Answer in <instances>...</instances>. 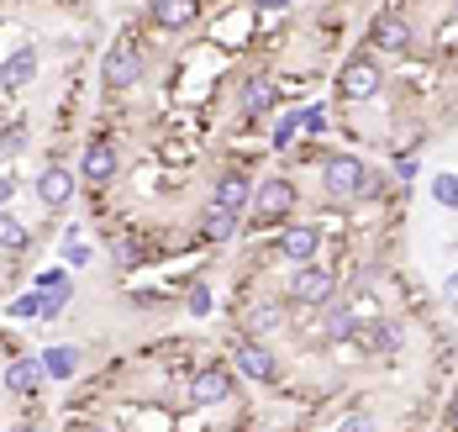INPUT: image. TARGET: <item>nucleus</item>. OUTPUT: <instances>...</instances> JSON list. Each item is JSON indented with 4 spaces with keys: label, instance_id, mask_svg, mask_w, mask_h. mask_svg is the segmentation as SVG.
<instances>
[{
    "label": "nucleus",
    "instance_id": "1",
    "mask_svg": "<svg viewBox=\"0 0 458 432\" xmlns=\"http://www.w3.org/2000/svg\"><path fill=\"white\" fill-rule=\"evenodd\" d=\"M369 185V164L359 153H332L327 164H321V191L337 195V200H359Z\"/></svg>",
    "mask_w": 458,
    "mask_h": 432
},
{
    "label": "nucleus",
    "instance_id": "2",
    "mask_svg": "<svg viewBox=\"0 0 458 432\" xmlns=\"http://www.w3.org/2000/svg\"><path fill=\"white\" fill-rule=\"evenodd\" d=\"M379 85H385V69H379V53H353L348 64H343V74H337V96L343 100H374L379 96Z\"/></svg>",
    "mask_w": 458,
    "mask_h": 432
},
{
    "label": "nucleus",
    "instance_id": "3",
    "mask_svg": "<svg viewBox=\"0 0 458 432\" xmlns=\"http://www.w3.org/2000/svg\"><path fill=\"white\" fill-rule=\"evenodd\" d=\"M290 301L295 306H327L332 295H337V280L321 269V264H295V275H290Z\"/></svg>",
    "mask_w": 458,
    "mask_h": 432
},
{
    "label": "nucleus",
    "instance_id": "4",
    "mask_svg": "<svg viewBox=\"0 0 458 432\" xmlns=\"http://www.w3.org/2000/svg\"><path fill=\"white\" fill-rule=\"evenodd\" d=\"M232 364H237V375H242V380H259V385H275L279 380V359L259 343V337H242V343H237V353H232Z\"/></svg>",
    "mask_w": 458,
    "mask_h": 432
},
{
    "label": "nucleus",
    "instance_id": "5",
    "mask_svg": "<svg viewBox=\"0 0 458 432\" xmlns=\"http://www.w3.org/2000/svg\"><path fill=\"white\" fill-rule=\"evenodd\" d=\"M100 80L111 85V90H132L142 80V58L132 43H116V48H106V58H100Z\"/></svg>",
    "mask_w": 458,
    "mask_h": 432
},
{
    "label": "nucleus",
    "instance_id": "6",
    "mask_svg": "<svg viewBox=\"0 0 458 432\" xmlns=\"http://www.w3.org/2000/svg\"><path fill=\"white\" fill-rule=\"evenodd\" d=\"M290 211H295V180L275 174V180H264V185L253 191V216H259V222H279V216H290Z\"/></svg>",
    "mask_w": 458,
    "mask_h": 432
},
{
    "label": "nucleus",
    "instance_id": "7",
    "mask_svg": "<svg viewBox=\"0 0 458 432\" xmlns=\"http://www.w3.org/2000/svg\"><path fill=\"white\" fill-rule=\"evenodd\" d=\"M369 48L374 53H406L411 48V21L401 11H379L369 27Z\"/></svg>",
    "mask_w": 458,
    "mask_h": 432
},
{
    "label": "nucleus",
    "instance_id": "8",
    "mask_svg": "<svg viewBox=\"0 0 458 432\" xmlns=\"http://www.w3.org/2000/svg\"><path fill=\"white\" fill-rule=\"evenodd\" d=\"M74 191H80V174L64 169V164H47L43 174H38V200H43L47 211H64L74 200Z\"/></svg>",
    "mask_w": 458,
    "mask_h": 432
},
{
    "label": "nucleus",
    "instance_id": "9",
    "mask_svg": "<svg viewBox=\"0 0 458 432\" xmlns=\"http://www.w3.org/2000/svg\"><path fill=\"white\" fill-rule=\"evenodd\" d=\"M232 375L222 369V364H206V369H195V380H190V401L195 406H222V401H232Z\"/></svg>",
    "mask_w": 458,
    "mask_h": 432
},
{
    "label": "nucleus",
    "instance_id": "10",
    "mask_svg": "<svg viewBox=\"0 0 458 432\" xmlns=\"http://www.w3.org/2000/svg\"><path fill=\"white\" fill-rule=\"evenodd\" d=\"M116 169H122V153L111 143H90L80 153V180H85V185H111Z\"/></svg>",
    "mask_w": 458,
    "mask_h": 432
},
{
    "label": "nucleus",
    "instance_id": "11",
    "mask_svg": "<svg viewBox=\"0 0 458 432\" xmlns=\"http://www.w3.org/2000/svg\"><path fill=\"white\" fill-rule=\"evenodd\" d=\"M148 21L164 27V32H190L200 21V0H153L148 5Z\"/></svg>",
    "mask_w": 458,
    "mask_h": 432
},
{
    "label": "nucleus",
    "instance_id": "12",
    "mask_svg": "<svg viewBox=\"0 0 458 432\" xmlns=\"http://www.w3.org/2000/svg\"><path fill=\"white\" fill-rule=\"evenodd\" d=\"M38 69H43L38 48H16L5 64H0V85H5V90H27V85L38 80Z\"/></svg>",
    "mask_w": 458,
    "mask_h": 432
},
{
    "label": "nucleus",
    "instance_id": "13",
    "mask_svg": "<svg viewBox=\"0 0 458 432\" xmlns=\"http://www.w3.org/2000/svg\"><path fill=\"white\" fill-rule=\"evenodd\" d=\"M317 248H321L317 227H284V233H279V253H284L290 264H317Z\"/></svg>",
    "mask_w": 458,
    "mask_h": 432
},
{
    "label": "nucleus",
    "instance_id": "14",
    "mask_svg": "<svg viewBox=\"0 0 458 432\" xmlns=\"http://www.w3.org/2000/svg\"><path fill=\"white\" fill-rule=\"evenodd\" d=\"M211 206H227V211H248L253 206V185H248V174H222L216 180V191H211Z\"/></svg>",
    "mask_w": 458,
    "mask_h": 432
},
{
    "label": "nucleus",
    "instance_id": "15",
    "mask_svg": "<svg viewBox=\"0 0 458 432\" xmlns=\"http://www.w3.org/2000/svg\"><path fill=\"white\" fill-rule=\"evenodd\" d=\"M38 359H43L47 380H74V375H80V364H85V359H80V348H74V343H53V348H43V353H38Z\"/></svg>",
    "mask_w": 458,
    "mask_h": 432
},
{
    "label": "nucleus",
    "instance_id": "16",
    "mask_svg": "<svg viewBox=\"0 0 458 432\" xmlns=\"http://www.w3.org/2000/svg\"><path fill=\"white\" fill-rule=\"evenodd\" d=\"M200 238L206 242H232L237 238V211H227V206H206V211H200Z\"/></svg>",
    "mask_w": 458,
    "mask_h": 432
},
{
    "label": "nucleus",
    "instance_id": "17",
    "mask_svg": "<svg viewBox=\"0 0 458 432\" xmlns=\"http://www.w3.org/2000/svg\"><path fill=\"white\" fill-rule=\"evenodd\" d=\"M43 380H47L43 359H16V364L5 369V390H16V395H32Z\"/></svg>",
    "mask_w": 458,
    "mask_h": 432
},
{
    "label": "nucleus",
    "instance_id": "18",
    "mask_svg": "<svg viewBox=\"0 0 458 432\" xmlns=\"http://www.w3.org/2000/svg\"><path fill=\"white\" fill-rule=\"evenodd\" d=\"M359 327H364V322H359L348 306H332V311L321 317V337H327V343H353V337H359Z\"/></svg>",
    "mask_w": 458,
    "mask_h": 432
},
{
    "label": "nucleus",
    "instance_id": "19",
    "mask_svg": "<svg viewBox=\"0 0 458 432\" xmlns=\"http://www.w3.org/2000/svg\"><path fill=\"white\" fill-rule=\"evenodd\" d=\"M237 100H242V111H248V116H264V111L275 106V85H269V80H259V74H248V80H242V90H237Z\"/></svg>",
    "mask_w": 458,
    "mask_h": 432
},
{
    "label": "nucleus",
    "instance_id": "20",
    "mask_svg": "<svg viewBox=\"0 0 458 432\" xmlns=\"http://www.w3.org/2000/svg\"><path fill=\"white\" fill-rule=\"evenodd\" d=\"M27 242H32V233H27L11 211H0V248H5V253H21Z\"/></svg>",
    "mask_w": 458,
    "mask_h": 432
},
{
    "label": "nucleus",
    "instance_id": "21",
    "mask_svg": "<svg viewBox=\"0 0 458 432\" xmlns=\"http://www.w3.org/2000/svg\"><path fill=\"white\" fill-rule=\"evenodd\" d=\"M432 200H437L443 211H458V174H454V169L432 174Z\"/></svg>",
    "mask_w": 458,
    "mask_h": 432
},
{
    "label": "nucleus",
    "instance_id": "22",
    "mask_svg": "<svg viewBox=\"0 0 458 432\" xmlns=\"http://www.w3.org/2000/svg\"><path fill=\"white\" fill-rule=\"evenodd\" d=\"M359 337H364L369 348H379V353H395V348H401V333H395V327H385V322H374V327H359Z\"/></svg>",
    "mask_w": 458,
    "mask_h": 432
},
{
    "label": "nucleus",
    "instance_id": "23",
    "mask_svg": "<svg viewBox=\"0 0 458 432\" xmlns=\"http://www.w3.org/2000/svg\"><path fill=\"white\" fill-rule=\"evenodd\" d=\"M32 290H43V295H64V301H69L74 280H69V269H43V275L32 280Z\"/></svg>",
    "mask_w": 458,
    "mask_h": 432
},
{
    "label": "nucleus",
    "instance_id": "24",
    "mask_svg": "<svg viewBox=\"0 0 458 432\" xmlns=\"http://www.w3.org/2000/svg\"><path fill=\"white\" fill-rule=\"evenodd\" d=\"M43 306H47V295H43V290H32V295H16L5 311H11V317H21V322H32V317L43 322Z\"/></svg>",
    "mask_w": 458,
    "mask_h": 432
},
{
    "label": "nucleus",
    "instance_id": "25",
    "mask_svg": "<svg viewBox=\"0 0 458 432\" xmlns=\"http://www.w3.org/2000/svg\"><path fill=\"white\" fill-rule=\"evenodd\" d=\"M295 132H301V111H284V116L275 122V138H269V148H275V153H279V148H290V143H295Z\"/></svg>",
    "mask_w": 458,
    "mask_h": 432
},
{
    "label": "nucleus",
    "instance_id": "26",
    "mask_svg": "<svg viewBox=\"0 0 458 432\" xmlns=\"http://www.w3.org/2000/svg\"><path fill=\"white\" fill-rule=\"evenodd\" d=\"M242 322H248V333H275V327H279V306H275V301H269V306H253Z\"/></svg>",
    "mask_w": 458,
    "mask_h": 432
},
{
    "label": "nucleus",
    "instance_id": "27",
    "mask_svg": "<svg viewBox=\"0 0 458 432\" xmlns=\"http://www.w3.org/2000/svg\"><path fill=\"white\" fill-rule=\"evenodd\" d=\"M95 253H90V242H80V233H69L64 238V264H74V269H85Z\"/></svg>",
    "mask_w": 458,
    "mask_h": 432
},
{
    "label": "nucleus",
    "instance_id": "28",
    "mask_svg": "<svg viewBox=\"0 0 458 432\" xmlns=\"http://www.w3.org/2000/svg\"><path fill=\"white\" fill-rule=\"evenodd\" d=\"M337 432H379V422H374L369 411H348V417L337 422Z\"/></svg>",
    "mask_w": 458,
    "mask_h": 432
},
{
    "label": "nucleus",
    "instance_id": "29",
    "mask_svg": "<svg viewBox=\"0 0 458 432\" xmlns=\"http://www.w3.org/2000/svg\"><path fill=\"white\" fill-rule=\"evenodd\" d=\"M327 127V106H306L301 111V132H321Z\"/></svg>",
    "mask_w": 458,
    "mask_h": 432
},
{
    "label": "nucleus",
    "instance_id": "30",
    "mask_svg": "<svg viewBox=\"0 0 458 432\" xmlns=\"http://www.w3.org/2000/svg\"><path fill=\"white\" fill-rule=\"evenodd\" d=\"M184 306H190V317H206V311H211V290H206V285H195Z\"/></svg>",
    "mask_w": 458,
    "mask_h": 432
},
{
    "label": "nucleus",
    "instance_id": "31",
    "mask_svg": "<svg viewBox=\"0 0 458 432\" xmlns=\"http://www.w3.org/2000/svg\"><path fill=\"white\" fill-rule=\"evenodd\" d=\"M395 174L401 180H416V158H395Z\"/></svg>",
    "mask_w": 458,
    "mask_h": 432
},
{
    "label": "nucleus",
    "instance_id": "32",
    "mask_svg": "<svg viewBox=\"0 0 458 432\" xmlns=\"http://www.w3.org/2000/svg\"><path fill=\"white\" fill-rule=\"evenodd\" d=\"M253 5H259V11H290L295 0H253Z\"/></svg>",
    "mask_w": 458,
    "mask_h": 432
},
{
    "label": "nucleus",
    "instance_id": "33",
    "mask_svg": "<svg viewBox=\"0 0 458 432\" xmlns=\"http://www.w3.org/2000/svg\"><path fill=\"white\" fill-rule=\"evenodd\" d=\"M11 195H16V185H11V180H5V174H0V211H5V206H11Z\"/></svg>",
    "mask_w": 458,
    "mask_h": 432
},
{
    "label": "nucleus",
    "instance_id": "34",
    "mask_svg": "<svg viewBox=\"0 0 458 432\" xmlns=\"http://www.w3.org/2000/svg\"><path fill=\"white\" fill-rule=\"evenodd\" d=\"M448 417H454V428H458V390H454V401H448Z\"/></svg>",
    "mask_w": 458,
    "mask_h": 432
},
{
    "label": "nucleus",
    "instance_id": "35",
    "mask_svg": "<svg viewBox=\"0 0 458 432\" xmlns=\"http://www.w3.org/2000/svg\"><path fill=\"white\" fill-rule=\"evenodd\" d=\"M448 295H454V301H458V269H454V275H448Z\"/></svg>",
    "mask_w": 458,
    "mask_h": 432
},
{
    "label": "nucleus",
    "instance_id": "36",
    "mask_svg": "<svg viewBox=\"0 0 458 432\" xmlns=\"http://www.w3.org/2000/svg\"><path fill=\"white\" fill-rule=\"evenodd\" d=\"M69 432H100V428H80V422H74V428H69Z\"/></svg>",
    "mask_w": 458,
    "mask_h": 432
},
{
    "label": "nucleus",
    "instance_id": "37",
    "mask_svg": "<svg viewBox=\"0 0 458 432\" xmlns=\"http://www.w3.org/2000/svg\"><path fill=\"white\" fill-rule=\"evenodd\" d=\"M454 432H458V428H454Z\"/></svg>",
    "mask_w": 458,
    "mask_h": 432
}]
</instances>
